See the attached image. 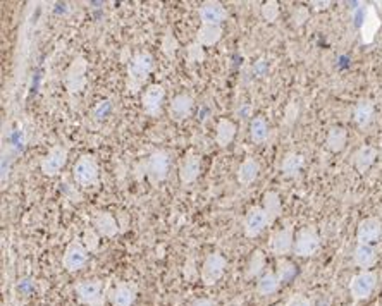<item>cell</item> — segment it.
Listing matches in <instances>:
<instances>
[{"mask_svg": "<svg viewBox=\"0 0 382 306\" xmlns=\"http://www.w3.org/2000/svg\"><path fill=\"white\" fill-rule=\"evenodd\" d=\"M179 48V41L176 38L174 35H172L171 31H167L166 35L162 36V52L164 56L167 57V59H172V57L176 56V52H178Z\"/></svg>", "mask_w": 382, "mask_h": 306, "instance_id": "cell-34", "label": "cell"}, {"mask_svg": "<svg viewBox=\"0 0 382 306\" xmlns=\"http://www.w3.org/2000/svg\"><path fill=\"white\" fill-rule=\"evenodd\" d=\"M285 306H312V301L303 295H293L286 301Z\"/></svg>", "mask_w": 382, "mask_h": 306, "instance_id": "cell-38", "label": "cell"}, {"mask_svg": "<svg viewBox=\"0 0 382 306\" xmlns=\"http://www.w3.org/2000/svg\"><path fill=\"white\" fill-rule=\"evenodd\" d=\"M68 148L64 144H53L40 160V171H42L47 177H55L63 172L68 162Z\"/></svg>", "mask_w": 382, "mask_h": 306, "instance_id": "cell-5", "label": "cell"}, {"mask_svg": "<svg viewBox=\"0 0 382 306\" xmlns=\"http://www.w3.org/2000/svg\"><path fill=\"white\" fill-rule=\"evenodd\" d=\"M250 138L253 143H265L269 138V124L260 115L250 121Z\"/></svg>", "mask_w": 382, "mask_h": 306, "instance_id": "cell-31", "label": "cell"}, {"mask_svg": "<svg viewBox=\"0 0 382 306\" xmlns=\"http://www.w3.org/2000/svg\"><path fill=\"white\" fill-rule=\"evenodd\" d=\"M377 155H379V152H377L376 147L365 144V147L359 148L355 152V155H353V165H355V169L360 174H365L377 160Z\"/></svg>", "mask_w": 382, "mask_h": 306, "instance_id": "cell-22", "label": "cell"}, {"mask_svg": "<svg viewBox=\"0 0 382 306\" xmlns=\"http://www.w3.org/2000/svg\"><path fill=\"white\" fill-rule=\"evenodd\" d=\"M81 241H83V245L86 246V250L90 251V253H93V251L98 250V245H100V236L93 227H86L83 231V238H81Z\"/></svg>", "mask_w": 382, "mask_h": 306, "instance_id": "cell-35", "label": "cell"}, {"mask_svg": "<svg viewBox=\"0 0 382 306\" xmlns=\"http://www.w3.org/2000/svg\"><path fill=\"white\" fill-rule=\"evenodd\" d=\"M346 139H348L346 130L341 126H334V127H331L329 133H327L326 144L331 152L339 153L344 150V147H346Z\"/></svg>", "mask_w": 382, "mask_h": 306, "instance_id": "cell-29", "label": "cell"}, {"mask_svg": "<svg viewBox=\"0 0 382 306\" xmlns=\"http://www.w3.org/2000/svg\"><path fill=\"white\" fill-rule=\"evenodd\" d=\"M279 286H281V283H279L276 272H265L264 275L258 277L257 280V292L260 296H269L274 295V292L277 291Z\"/></svg>", "mask_w": 382, "mask_h": 306, "instance_id": "cell-30", "label": "cell"}, {"mask_svg": "<svg viewBox=\"0 0 382 306\" xmlns=\"http://www.w3.org/2000/svg\"><path fill=\"white\" fill-rule=\"evenodd\" d=\"M260 14L267 23H276V19L279 18V4L276 0H269V2H265L262 6Z\"/></svg>", "mask_w": 382, "mask_h": 306, "instance_id": "cell-37", "label": "cell"}, {"mask_svg": "<svg viewBox=\"0 0 382 306\" xmlns=\"http://www.w3.org/2000/svg\"><path fill=\"white\" fill-rule=\"evenodd\" d=\"M377 287V274L373 270H361L360 274L353 275L350 280V295L355 301L371 297Z\"/></svg>", "mask_w": 382, "mask_h": 306, "instance_id": "cell-8", "label": "cell"}, {"mask_svg": "<svg viewBox=\"0 0 382 306\" xmlns=\"http://www.w3.org/2000/svg\"><path fill=\"white\" fill-rule=\"evenodd\" d=\"M320 248V236L315 227H303L298 231L297 238H295V248L293 255L299 256V258H308L314 256Z\"/></svg>", "mask_w": 382, "mask_h": 306, "instance_id": "cell-7", "label": "cell"}, {"mask_svg": "<svg viewBox=\"0 0 382 306\" xmlns=\"http://www.w3.org/2000/svg\"><path fill=\"white\" fill-rule=\"evenodd\" d=\"M90 258V251L86 250V246L83 245V241L80 239H73L69 243L68 248H65L64 255H63V267L68 272H78L81 270L86 265Z\"/></svg>", "mask_w": 382, "mask_h": 306, "instance_id": "cell-9", "label": "cell"}, {"mask_svg": "<svg viewBox=\"0 0 382 306\" xmlns=\"http://www.w3.org/2000/svg\"><path fill=\"white\" fill-rule=\"evenodd\" d=\"M164 98H166V90L162 85H150L142 95V107L147 114L152 117H157L162 109Z\"/></svg>", "mask_w": 382, "mask_h": 306, "instance_id": "cell-14", "label": "cell"}, {"mask_svg": "<svg viewBox=\"0 0 382 306\" xmlns=\"http://www.w3.org/2000/svg\"><path fill=\"white\" fill-rule=\"evenodd\" d=\"M262 209L265 210L270 226H272L282 213V204H281V196H279V193L267 191L264 194V204H262Z\"/></svg>", "mask_w": 382, "mask_h": 306, "instance_id": "cell-27", "label": "cell"}, {"mask_svg": "<svg viewBox=\"0 0 382 306\" xmlns=\"http://www.w3.org/2000/svg\"><path fill=\"white\" fill-rule=\"evenodd\" d=\"M200 172H202V160H200L198 155H195V153L190 152L179 167L181 183H183L184 186L193 184L196 179H198Z\"/></svg>", "mask_w": 382, "mask_h": 306, "instance_id": "cell-18", "label": "cell"}, {"mask_svg": "<svg viewBox=\"0 0 382 306\" xmlns=\"http://www.w3.org/2000/svg\"><path fill=\"white\" fill-rule=\"evenodd\" d=\"M145 169L147 179L154 186H159L160 183L167 179L169 176L171 167V157L166 150H154L149 155V159L142 164Z\"/></svg>", "mask_w": 382, "mask_h": 306, "instance_id": "cell-2", "label": "cell"}, {"mask_svg": "<svg viewBox=\"0 0 382 306\" xmlns=\"http://www.w3.org/2000/svg\"><path fill=\"white\" fill-rule=\"evenodd\" d=\"M264 65H265L264 59H260V60H258V64L255 65V71L258 73V76H264V71H262V68H264Z\"/></svg>", "mask_w": 382, "mask_h": 306, "instance_id": "cell-43", "label": "cell"}, {"mask_svg": "<svg viewBox=\"0 0 382 306\" xmlns=\"http://www.w3.org/2000/svg\"><path fill=\"white\" fill-rule=\"evenodd\" d=\"M200 21L202 24H213V26H221L226 19H228V11L224 9V6L217 0H207L202 4L198 11Z\"/></svg>", "mask_w": 382, "mask_h": 306, "instance_id": "cell-15", "label": "cell"}, {"mask_svg": "<svg viewBox=\"0 0 382 306\" xmlns=\"http://www.w3.org/2000/svg\"><path fill=\"white\" fill-rule=\"evenodd\" d=\"M264 267H265V256H264V253H262L260 250H257L252 255V258H250L248 270H246V277H248V279H255V277L260 275V272L264 270Z\"/></svg>", "mask_w": 382, "mask_h": 306, "instance_id": "cell-32", "label": "cell"}, {"mask_svg": "<svg viewBox=\"0 0 382 306\" xmlns=\"http://www.w3.org/2000/svg\"><path fill=\"white\" fill-rule=\"evenodd\" d=\"M191 306H213V301L208 300V297H200Z\"/></svg>", "mask_w": 382, "mask_h": 306, "instance_id": "cell-42", "label": "cell"}, {"mask_svg": "<svg viewBox=\"0 0 382 306\" xmlns=\"http://www.w3.org/2000/svg\"><path fill=\"white\" fill-rule=\"evenodd\" d=\"M308 18V12L305 7H299V9L297 11V14L293 16V19H295V24H297V26H299V24H303L307 21Z\"/></svg>", "mask_w": 382, "mask_h": 306, "instance_id": "cell-40", "label": "cell"}, {"mask_svg": "<svg viewBox=\"0 0 382 306\" xmlns=\"http://www.w3.org/2000/svg\"><path fill=\"white\" fill-rule=\"evenodd\" d=\"M297 117H298V105L297 103H290L286 109V122L291 124Z\"/></svg>", "mask_w": 382, "mask_h": 306, "instance_id": "cell-39", "label": "cell"}, {"mask_svg": "<svg viewBox=\"0 0 382 306\" xmlns=\"http://www.w3.org/2000/svg\"><path fill=\"white\" fill-rule=\"evenodd\" d=\"M315 9H326V7L331 6V2H314Z\"/></svg>", "mask_w": 382, "mask_h": 306, "instance_id": "cell-44", "label": "cell"}, {"mask_svg": "<svg viewBox=\"0 0 382 306\" xmlns=\"http://www.w3.org/2000/svg\"><path fill=\"white\" fill-rule=\"evenodd\" d=\"M270 226L269 217H267L265 210L262 206L255 205L252 209L248 210L245 215L243 221V229H245V236L246 238H257L265 231V227Z\"/></svg>", "mask_w": 382, "mask_h": 306, "instance_id": "cell-12", "label": "cell"}, {"mask_svg": "<svg viewBox=\"0 0 382 306\" xmlns=\"http://www.w3.org/2000/svg\"><path fill=\"white\" fill-rule=\"evenodd\" d=\"M193 105H195V102H193L191 95L188 93H181L176 95L174 98L171 100L169 105V115L172 121H184V119H188L193 112Z\"/></svg>", "mask_w": 382, "mask_h": 306, "instance_id": "cell-19", "label": "cell"}, {"mask_svg": "<svg viewBox=\"0 0 382 306\" xmlns=\"http://www.w3.org/2000/svg\"><path fill=\"white\" fill-rule=\"evenodd\" d=\"M154 69V57L150 52H137L127 62L126 68V86L131 93L142 92L143 85L149 80Z\"/></svg>", "mask_w": 382, "mask_h": 306, "instance_id": "cell-1", "label": "cell"}, {"mask_svg": "<svg viewBox=\"0 0 382 306\" xmlns=\"http://www.w3.org/2000/svg\"><path fill=\"white\" fill-rule=\"evenodd\" d=\"M226 267H228V260L224 258L221 253H211L205 258L203 265H202V283L203 286L212 287L223 279Z\"/></svg>", "mask_w": 382, "mask_h": 306, "instance_id": "cell-10", "label": "cell"}, {"mask_svg": "<svg viewBox=\"0 0 382 306\" xmlns=\"http://www.w3.org/2000/svg\"><path fill=\"white\" fill-rule=\"evenodd\" d=\"M186 59L191 62V64H202L205 60V51L200 43L193 41V43L188 45L186 48Z\"/></svg>", "mask_w": 382, "mask_h": 306, "instance_id": "cell-36", "label": "cell"}, {"mask_svg": "<svg viewBox=\"0 0 382 306\" xmlns=\"http://www.w3.org/2000/svg\"><path fill=\"white\" fill-rule=\"evenodd\" d=\"M86 73H88V62L85 57L78 56L73 59L69 68L65 69L64 74V86L71 97L81 93L86 86Z\"/></svg>", "mask_w": 382, "mask_h": 306, "instance_id": "cell-3", "label": "cell"}, {"mask_svg": "<svg viewBox=\"0 0 382 306\" xmlns=\"http://www.w3.org/2000/svg\"><path fill=\"white\" fill-rule=\"evenodd\" d=\"M377 258H379V255H377V248L373 245H356L355 251H353V262L361 270H371L377 263Z\"/></svg>", "mask_w": 382, "mask_h": 306, "instance_id": "cell-21", "label": "cell"}, {"mask_svg": "<svg viewBox=\"0 0 382 306\" xmlns=\"http://www.w3.org/2000/svg\"><path fill=\"white\" fill-rule=\"evenodd\" d=\"M221 38H223V26H213V24H202L200 30L196 31V43L202 47H213Z\"/></svg>", "mask_w": 382, "mask_h": 306, "instance_id": "cell-25", "label": "cell"}, {"mask_svg": "<svg viewBox=\"0 0 382 306\" xmlns=\"http://www.w3.org/2000/svg\"><path fill=\"white\" fill-rule=\"evenodd\" d=\"M276 275H277L279 283L281 284L290 283V280L293 279L295 275H297V267H295L291 262H287V260H279L277 268H276Z\"/></svg>", "mask_w": 382, "mask_h": 306, "instance_id": "cell-33", "label": "cell"}, {"mask_svg": "<svg viewBox=\"0 0 382 306\" xmlns=\"http://www.w3.org/2000/svg\"><path fill=\"white\" fill-rule=\"evenodd\" d=\"M373 119V103L368 98H360L353 109V121L359 127H367Z\"/></svg>", "mask_w": 382, "mask_h": 306, "instance_id": "cell-23", "label": "cell"}, {"mask_svg": "<svg viewBox=\"0 0 382 306\" xmlns=\"http://www.w3.org/2000/svg\"><path fill=\"white\" fill-rule=\"evenodd\" d=\"M73 177L81 188H90L98 183V162L95 155H81L73 167Z\"/></svg>", "mask_w": 382, "mask_h": 306, "instance_id": "cell-4", "label": "cell"}, {"mask_svg": "<svg viewBox=\"0 0 382 306\" xmlns=\"http://www.w3.org/2000/svg\"><path fill=\"white\" fill-rule=\"evenodd\" d=\"M250 112H252V107H250V105H243L240 110H238V117L243 119V121H245V119H248Z\"/></svg>", "mask_w": 382, "mask_h": 306, "instance_id": "cell-41", "label": "cell"}, {"mask_svg": "<svg viewBox=\"0 0 382 306\" xmlns=\"http://www.w3.org/2000/svg\"><path fill=\"white\" fill-rule=\"evenodd\" d=\"M137 284L119 283L117 286L109 292V301L112 306H133L134 301H137Z\"/></svg>", "mask_w": 382, "mask_h": 306, "instance_id": "cell-16", "label": "cell"}, {"mask_svg": "<svg viewBox=\"0 0 382 306\" xmlns=\"http://www.w3.org/2000/svg\"><path fill=\"white\" fill-rule=\"evenodd\" d=\"M295 229L293 226H286L282 227V229H279L270 236L269 239V251L274 256H286L290 253H293V248H295Z\"/></svg>", "mask_w": 382, "mask_h": 306, "instance_id": "cell-11", "label": "cell"}, {"mask_svg": "<svg viewBox=\"0 0 382 306\" xmlns=\"http://www.w3.org/2000/svg\"><path fill=\"white\" fill-rule=\"evenodd\" d=\"M258 174H260V164L252 159V157H248V159H245L241 162L240 169H238V181H240V184L250 186L257 179Z\"/></svg>", "mask_w": 382, "mask_h": 306, "instance_id": "cell-26", "label": "cell"}, {"mask_svg": "<svg viewBox=\"0 0 382 306\" xmlns=\"http://www.w3.org/2000/svg\"><path fill=\"white\" fill-rule=\"evenodd\" d=\"M93 229L100 238H114L119 233L117 221L110 212H97L93 217Z\"/></svg>", "mask_w": 382, "mask_h": 306, "instance_id": "cell-20", "label": "cell"}, {"mask_svg": "<svg viewBox=\"0 0 382 306\" xmlns=\"http://www.w3.org/2000/svg\"><path fill=\"white\" fill-rule=\"evenodd\" d=\"M78 301L85 306H104V283L100 279L81 280L76 284Z\"/></svg>", "mask_w": 382, "mask_h": 306, "instance_id": "cell-6", "label": "cell"}, {"mask_svg": "<svg viewBox=\"0 0 382 306\" xmlns=\"http://www.w3.org/2000/svg\"><path fill=\"white\" fill-rule=\"evenodd\" d=\"M382 236V222L377 217H367L359 224L356 241L359 245H376Z\"/></svg>", "mask_w": 382, "mask_h": 306, "instance_id": "cell-13", "label": "cell"}, {"mask_svg": "<svg viewBox=\"0 0 382 306\" xmlns=\"http://www.w3.org/2000/svg\"><path fill=\"white\" fill-rule=\"evenodd\" d=\"M381 28V19L377 16V11L373 6L365 7V14L364 19H361L360 24V31H361V40L364 43H372L373 38H376V33L379 31Z\"/></svg>", "mask_w": 382, "mask_h": 306, "instance_id": "cell-17", "label": "cell"}, {"mask_svg": "<svg viewBox=\"0 0 382 306\" xmlns=\"http://www.w3.org/2000/svg\"><path fill=\"white\" fill-rule=\"evenodd\" d=\"M276 306H285V305H276Z\"/></svg>", "mask_w": 382, "mask_h": 306, "instance_id": "cell-45", "label": "cell"}, {"mask_svg": "<svg viewBox=\"0 0 382 306\" xmlns=\"http://www.w3.org/2000/svg\"><path fill=\"white\" fill-rule=\"evenodd\" d=\"M303 165H305V157H303L302 153L290 152L286 153L285 159H282L281 171L286 177H297L299 171L303 169Z\"/></svg>", "mask_w": 382, "mask_h": 306, "instance_id": "cell-28", "label": "cell"}, {"mask_svg": "<svg viewBox=\"0 0 382 306\" xmlns=\"http://www.w3.org/2000/svg\"><path fill=\"white\" fill-rule=\"evenodd\" d=\"M236 124L233 121H229V119H221L219 122H217V130H216V143L219 144L221 148L229 147L234 142V138H236Z\"/></svg>", "mask_w": 382, "mask_h": 306, "instance_id": "cell-24", "label": "cell"}]
</instances>
